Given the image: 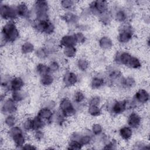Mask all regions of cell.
I'll return each mask as SVG.
<instances>
[{
  "mask_svg": "<svg viewBox=\"0 0 150 150\" xmlns=\"http://www.w3.org/2000/svg\"><path fill=\"white\" fill-rule=\"evenodd\" d=\"M24 86L23 80L21 77H14L9 80V88L12 91H20Z\"/></svg>",
  "mask_w": 150,
  "mask_h": 150,
  "instance_id": "7c38bea8",
  "label": "cell"
},
{
  "mask_svg": "<svg viewBox=\"0 0 150 150\" xmlns=\"http://www.w3.org/2000/svg\"><path fill=\"white\" fill-rule=\"evenodd\" d=\"M112 16L116 21L119 22H124L127 19V15L124 10L118 9L115 10L114 15Z\"/></svg>",
  "mask_w": 150,
  "mask_h": 150,
  "instance_id": "44dd1931",
  "label": "cell"
},
{
  "mask_svg": "<svg viewBox=\"0 0 150 150\" xmlns=\"http://www.w3.org/2000/svg\"><path fill=\"white\" fill-rule=\"evenodd\" d=\"M141 118L140 115L135 112H132L128 117L127 124L132 129L138 128L141 125Z\"/></svg>",
  "mask_w": 150,
  "mask_h": 150,
  "instance_id": "30bf717a",
  "label": "cell"
},
{
  "mask_svg": "<svg viewBox=\"0 0 150 150\" xmlns=\"http://www.w3.org/2000/svg\"><path fill=\"white\" fill-rule=\"evenodd\" d=\"M16 122V118L13 114H8L4 120L5 125L8 128H11L15 125Z\"/></svg>",
  "mask_w": 150,
  "mask_h": 150,
  "instance_id": "f1b7e54d",
  "label": "cell"
},
{
  "mask_svg": "<svg viewBox=\"0 0 150 150\" xmlns=\"http://www.w3.org/2000/svg\"><path fill=\"white\" fill-rule=\"evenodd\" d=\"M90 12L93 14L100 15L108 11V2L103 0L93 1L89 5Z\"/></svg>",
  "mask_w": 150,
  "mask_h": 150,
  "instance_id": "277c9868",
  "label": "cell"
},
{
  "mask_svg": "<svg viewBox=\"0 0 150 150\" xmlns=\"http://www.w3.org/2000/svg\"><path fill=\"white\" fill-rule=\"evenodd\" d=\"M23 128L26 131L32 130V119H26L23 123Z\"/></svg>",
  "mask_w": 150,
  "mask_h": 150,
  "instance_id": "bcb514c9",
  "label": "cell"
},
{
  "mask_svg": "<svg viewBox=\"0 0 150 150\" xmlns=\"http://www.w3.org/2000/svg\"><path fill=\"white\" fill-rule=\"evenodd\" d=\"M135 83V79L131 76H128L125 78H123L122 87L125 88H131Z\"/></svg>",
  "mask_w": 150,
  "mask_h": 150,
  "instance_id": "836d02e7",
  "label": "cell"
},
{
  "mask_svg": "<svg viewBox=\"0 0 150 150\" xmlns=\"http://www.w3.org/2000/svg\"><path fill=\"white\" fill-rule=\"evenodd\" d=\"M87 111L93 117H98L101 114V109L98 105H89Z\"/></svg>",
  "mask_w": 150,
  "mask_h": 150,
  "instance_id": "f546056e",
  "label": "cell"
},
{
  "mask_svg": "<svg viewBox=\"0 0 150 150\" xmlns=\"http://www.w3.org/2000/svg\"><path fill=\"white\" fill-rule=\"evenodd\" d=\"M22 132H23V131L19 127L15 125L11 128H9V130L8 131V136H9V137L11 138L15 135Z\"/></svg>",
  "mask_w": 150,
  "mask_h": 150,
  "instance_id": "60d3db41",
  "label": "cell"
},
{
  "mask_svg": "<svg viewBox=\"0 0 150 150\" xmlns=\"http://www.w3.org/2000/svg\"><path fill=\"white\" fill-rule=\"evenodd\" d=\"M55 105H56V104L53 101H49L47 102V104L45 107H46L52 110L55 107Z\"/></svg>",
  "mask_w": 150,
  "mask_h": 150,
  "instance_id": "f907efd6",
  "label": "cell"
},
{
  "mask_svg": "<svg viewBox=\"0 0 150 150\" xmlns=\"http://www.w3.org/2000/svg\"><path fill=\"white\" fill-rule=\"evenodd\" d=\"M49 68L50 70V73H53V72H56L57 71H58L60 69V65L59 64V63L56 61H52L50 63V64H49Z\"/></svg>",
  "mask_w": 150,
  "mask_h": 150,
  "instance_id": "ee69618b",
  "label": "cell"
},
{
  "mask_svg": "<svg viewBox=\"0 0 150 150\" xmlns=\"http://www.w3.org/2000/svg\"><path fill=\"white\" fill-rule=\"evenodd\" d=\"M60 111L65 117H71L76 113L75 107L71 101L67 97L61 100L59 104Z\"/></svg>",
  "mask_w": 150,
  "mask_h": 150,
  "instance_id": "3957f363",
  "label": "cell"
},
{
  "mask_svg": "<svg viewBox=\"0 0 150 150\" xmlns=\"http://www.w3.org/2000/svg\"><path fill=\"white\" fill-rule=\"evenodd\" d=\"M127 110V100L114 101L110 106V111L115 114H120Z\"/></svg>",
  "mask_w": 150,
  "mask_h": 150,
  "instance_id": "ba28073f",
  "label": "cell"
},
{
  "mask_svg": "<svg viewBox=\"0 0 150 150\" xmlns=\"http://www.w3.org/2000/svg\"><path fill=\"white\" fill-rule=\"evenodd\" d=\"M46 124L39 117L36 116L32 119V130L33 131L42 129Z\"/></svg>",
  "mask_w": 150,
  "mask_h": 150,
  "instance_id": "7402d4cb",
  "label": "cell"
},
{
  "mask_svg": "<svg viewBox=\"0 0 150 150\" xmlns=\"http://www.w3.org/2000/svg\"><path fill=\"white\" fill-rule=\"evenodd\" d=\"M21 148L23 149H36V147L30 144H25Z\"/></svg>",
  "mask_w": 150,
  "mask_h": 150,
  "instance_id": "681fc988",
  "label": "cell"
},
{
  "mask_svg": "<svg viewBox=\"0 0 150 150\" xmlns=\"http://www.w3.org/2000/svg\"><path fill=\"white\" fill-rule=\"evenodd\" d=\"M98 43L99 46L103 50L110 49L113 46V43L111 39L106 36L101 38L98 41Z\"/></svg>",
  "mask_w": 150,
  "mask_h": 150,
  "instance_id": "e0dca14e",
  "label": "cell"
},
{
  "mask_svg": "<svg viewBox=\"0 0 150 150\" xmlns=\"http://www.w3.org/2000/svg\"><path fill=\"white\" fill-rule=\"evenodd\" d=\"M77 44L74 35H67L63 36L60 42L59 45L62 47L68 46H75Z\"/></svg>",
  "mask_w": 150,
  "mask_h": 150,
  "instance_id": "9a60e30c",
  "label": "cell"
},
{
  "mask_svg": "<svg viewBox=\"0 0 150 150\" xmlns=\"http://www.w3.org/2000/svg\"><path fill=\"white\" fill-rule=\"evenodd\" d=\"M78 81V77L77 74L73 72L68 71L63 76V81L66 86H72L77 83Z\"/></svg>",
  "mask_w": 150,
  "mask_h": 150,
  "instance_id": "4fadbf2b",
  "label": "cell"
},
{
  "mask_svg": "<svg viewBox=\"0 0 150 150\" xmlns=\"http://www.w3.org/2000/svg\"><path fill=\"white\" fill-rule=\"evenodd\" d=\"M104 79L103 77L96 76L94 77L90 82V87L93 89H98L104 84Z\"/></svg>",
  "mask_w": 150,
  "mask_h": 150,
  "instance_id": "603a6c76",
  "label": "cell"
},
{
  "mask_svg": "<svg viewBox=\"0 0 150 150\" xmlns=\"http://www.w3.org/2000/svg\"><path fill=\"white\" fill-rule=\"evenodd\" d=\"M133 36V30L131 25H124L120 29L117 39L118 41L122 43L125 44L129 42Z\"/></svg>",
  "mask_w": 150,
  "mask_h": 150,
  "instance_id": "5b68a950",
  "label": "cell"
},
{
  "mask_svg": "<svg viewBox=\"0 0 150 150\" xmlns=\"http://www.w3.org/2000/svg\"><path fill=\"white\" fill-rule=\"evenodd\" d=\"M92 133L95 135H99L103 131V127L100 124H94L91 128Z\"/></svg>",
  "mask_w": 150,
  "mask_h": 150,
  "instance_id": "7bdbcfd3",
  "label": "cell"
},
{
  "mask_svg": "<svg viewBox=\"0 0 150 150\" xmlns=\"http://www.w3.org/2000/svg\"><path fill=\"white\" fill-rule=\"evenodd\" d=\"M11 138L13 141V143L15 146L18 148H21L22 146L25 144L26 138L23 132L15 135L14 136L11 137Z\"/></svg>",
  "mask_w": 150,
  "mask_h": 150,
  "instance_id": "ac0fdd59",
  "label": "cell"
},
{
  "mask_svg": "<svg viewBox=\"0 0 150 150\" xmlns=\"http://www.w3.org/2000/svg\"><path fill=\"white\" fill-rule=\"evenodd\" d=\"M117 146V142L115 140H111L109 142H108L105 146L104 147V149H115V146Z\"/></svg>",
  "mask_w": 150,
  "mask_h": 150,
  "instance_id": "c3c4849f",
  "label": "cell"
},
{
  "mask_svg": "<svg viewBox=\"0 0 150 150\" xmlns=\"http://www.w3.org/2000/svg\"><path fill=\"white\" fill-rule=\"evenodd\" d=\"M54 78L50 73L40 77V83L43 86H49L53 84Z\"/></svg>",
  "mask_w": 150,
  "mask_h": 150,
  "instance_id": "4316f807",
  "label": "cell"
},
{
  "mask_svg": "<svg viewBox=\"0 0 150 150\" xmlns=\"http://www.w3.org/2000/svg\"><path fill=\"white\" fill-rule=\"evenodd\" d=\"M119 134L122 139L128 141L132 137V129L129 126L123 127L120 128L119 131Z\"/></svg>",
  "mask_w": 150,
  "mask_h": 150,
  "instance_id": "d6986e66",
  "label": "cell"
},
{
  "mask_svg": "<svg viewBox=\"0 0 150 150\" xmlns=\"http://www.w3.org/2000/svg\"><path fill=\"white\" fill-rule=\"evenodd\" d=\"M0 15L2 19L7 21H14L18 17L15 6L2 3L0 6Z\"/></svg>",
  "mask_w": 150,
  "mask_h": 150,
  "instance_id": "7a4b0ae2",
  "label": "cell"
},
{
  "mask_svg": "<svg viewBox=\"0 0 150 150\" xmlns=\"http://www.w3.org/2000/svg\"><path fill=\"white\" fill-rule=\"evenodd\" d=\"M62 7L66 10H70L74 5V2L71 0H63L60 2Z\"/></svg>",
  "mask_w": 150,
  "mask_h": 150,
  "instance_id": "f35d334b",
  "label": "cell"
},
{
  "mask_svg": "<svg viewBox=\"0 0 150 150\" xmlns=\"http://www.w3.org/2000/svg\"><path fill=\"white\" fill-rule=\"evenodd\" d=\"M49 21H35L33 23V28L39 33H45L49 23Z\"/></svg>",
  "mask_w": 150,
  "mask_h": 150,
  "instance_id": "2e32d148",
  "label": "cell"
},
{
  "mask_svg": "<svg viewBox=\"0 0 150 150\" xmlns=\"http://www.w3.org/2000/svg\"><path fill=\"white\" fill-rule=\"evenodd\" d=\"M76 64L78 69L82 71H86L89 67L88 62L86 59L83 58H80L78 59Z\"/></svg>",
  "mask_w": 150,
  "mask_h": 150,
  "instance_id": "4dcf8cb0",
  "label": "cell"
},
{
  "mask_svg": "<svg viewBox=\"0 0 150 150\" xmlns=\"http://www.w3.org/2000/svg\"><path fill=\"white\" fill-rule=\"evenodd\" d=\"M132 56L127 52H118L114 56V62L118 64L127 66Z\"/></svg>",
  "mask_w": 150,
  "mask_h": 150,
  "instance_id": "9c48e42d",
  "label": "cell"
},
{
  "mask_svg": "<svg viewBox=\"0 0 150 150\" xmlns=\"http://www.w3.org/2000/svg\"><path fill=\"white\" fill-rule=\"evenodd\" d=\"M35 54L36 56L40 59H44L47 57V55L49 54L47 50L45 49V47H41L39 48L38 50H36Z\"/></svg>",
  "mask_w": 150,
  "mask_h": 150,
  "instance_id": "74e56055",
  "label": "cell"
},
{
  "mask_svg": "<svg viewBox=\"0 0 150 150\" xmlns=\"http://www.w3.org/2000/svg\"><path fill=\"white\" fill-rule=\"evenodd\" d=\"M43 137H44V133L42 131H41V129L35 131L34 138H35L36 140L41 141L42 139H43Z\"/></svg>",
  "mask_w": 150,
  "mask_h": 150,
  "instance_id": "7dc6e473",
  "label": "cell"
},
{
  "mask_svg": "<svg viewBox=\"0 0 150 150\" xmlns=\"http://www.w3.org/2000/svg\"><path fill=\"white\" fill-rule=\"evenodd\" d=\"M74 103L77 104L81 103L85 99V94L81 91H77L73 96Z\"/></svg>",
  "mask_w": 150,
  "mask_h": 150,
  "instance_id": "8d00e7d4",
  "label": "cell"
},
{
  "mask_svg": "<svg viewBox=\"0 0 150 150\" xmlns=\"http://www.w3.org/2000/svg\"><path fill=\"white\" fill-rule=\"evenodd\" d=\"M101 103V98L98 96H93L88 100L89 105H99Z\"/></svg>",
  "mask_w": 150,
  "mask_h": 150,
  "instance_id": "f6af8a7d",
  "label": "cell"
},
{
  "mask_svg": "<svg viewBox=\"0 0 150 150\" xmlns=\"http://www.w3.org/2000/svg\"><path fill=\"white\" fill-rule=\"evenodd\" d=\"M135 101L138 103L145 104L149 98V93L145 89H139L138 90L134 96Z\"/></svg>",
  "mask_w": 150,
  "mask_h": 150,
  "instance_id": "5bb4252c",
  "label": "cell"
},
{
  "mask_svg": "<svg viewBox=\"0 0 150 150\" xmlns=\"http://www.w3.org/2000/svg\"><path fill=\"white\" fill-rule=\"evenodd\" d=\"M99 18H100V21L103 24L108 25L111 22V19H112V13L108 11L100 15H99Z\"/></svg>",
  "mask_w": 150,
  "mask_h": 150,
  "instance_id": "83f0119b",
  "label": "cell"
},
{
  "mask_svg": "<svg viewBox=\"0 0 150 150\" xmlns=\"http://www.w3.org/2000/svg\"><path fill=\"white\" fill-rule=\"evenodd\" d=\"M16 102L14 101L11 98L4 100V102H2L1 104V112L2 113L8 115L13 114L17 110V107Z\"/></svg>",
  "mask_w": 150,
  "mask_h": 150,
  "instance_id": "8992f818",
  "label": "cell"
},
{
  "mask_svg": "<svg viewBox=\"0 0 150 150\" xmlns=\"http://www.w3.org/2000/svg\"><path fill=\"white\" fill-rule=\"evenodd\" d=\"M36 71L40 77L50 73L49 66L43 63H39L36 67Z\"/></svg>",
  "mask_w": 150,
  "mask_h": 150,
  "instance_id": "cb8c5ba5",
  "label": "cell"
},
{
  "mask_svg": "<svg viewBox=\"0 0 150 150\" xmlns=\"http://www.w3.org/2000/svg\"><path fill=\"white\" fill-rule=\"evenodd\" d=\"M19 37V31L14 21H8L1 30V44L3 42L12 43Z\"/></svg>",
  "mask_w": 150,
  "mask_h": 150,
  "instance_id": "6da1fadb",
  "label": "cell"
},
{
  "mask_svg": "<svg viewBox=\"0 0 150 150\" xmlns=\"http://www.w3.org/2000/svg\"><path fill=\"white\" fill-rule=\"evenodd\" d=\"M63 19L69 24H74L78 21V16L71 11L67 12L62 16Z\"/></svg>",
  "mask_w": 150,
  "mask_h": 150,
  "instance_id": "ffe728a7",
  "label": "cell"
},
{
  "mask_svg": "<svg viewBox=\"0 0 150 150\" xmlns=\"http://www.w3.org/2000/svg\"><path fill=\"white\" fill-rule=\"evenodd\" d=\"M35 49L34 45L29 42H26L23 43L21 47V52L23 54H29L33 52Z\"/></svg>",
  "mask_w": 150,
  "mask_h": 150,
  "instance_id": "484cf974",
  "label": "cell"
},
{
  "mask_svg": "<svg viewBox=\"0 0 150 150\" xmlns=\"http://www.w3.org/2000/svg\"><path fill=\"white\" fill-rule=\"evenodd\" d=\"M25 94L23 93V92H22L21 90L12 91L11 98L16 103L22 101L25 98Z\"/></svg>",
  "mask_w": 150,
  "mask_h": 150,
  "instance_id": "d6a6232c",
  "label": "cell"
},
{
  "mask_svg": "<svg viewBox=\"0 0 150 150\" xmlns=\"http://www.w3.org/2000/svg\"><path fill=\"white\" fill-rule=\"evenodd\" d=\"M108 75L111 80L116 81L121 77V72L119 70L112 69L109 71Z\"/></svg>",
  "mask_w": 150,
  "mask_h": 150,
  "instance_id": "d590c367",
  "label": "cell"
},
{
  "mask_svg": "<svg viewBox=\"0 0 150 150\" xmlns=\"http://www.w3.org/2000/svg\"><path fill=\"white\" fill-rule=\"evenodd\" d=\"M127 66L131 69H137L141 67V63L137 57L132 56L127 64Z\"/></svg>",
  "mask_w": 150,
  "mask_h": 150,
  "instance_id": "1f68e13d",
  "label": "cell"
},
{
  "mask_svg": "<svg viewBox=\"0 0 150 150\" xmlns=\"http://www.w3.org/2000/svg\"><path fill=\"white\" fill-rule=\"evenodd\" d=\"M63 54L66 57L72 58L74 57L77 53V49L75 46H68L63 47Z\"/></svg>",
  "mask_w": 150,
  "mask_h": 150,
  "instance_id": "d4e9b609",
  "label": "cell"
},
{
  "mask_svg": "<svg viewBox=\"0 0 150 150\" xmlns=\"http://www.w3.org/2000/svg\"><path fill=\"white\" fill-rule=\"evenodd\" d=\"M91 140H92L91 136L89 134H85V135L80 134L79 138L78 139L79 142L83 146L87 145L90 144V142H91Z\"/></svg>",
  "mask_w": 150,
  "mask_h": 150,
  "instance_id": "e575fe53",
  "label": "cell"
},
{
  "mask_svg": "<svg viewBox=\"0 0 150 150\" xmlns=\"http://www.w3.org/2000/svg\"><path fill=\"white\" fill-rule=\"evenodd\" d=\"M76 39V42L77 43H84L86 40V38L85 36V35L80 32H76V33L73 34Z\"/></svg>",
  "mask_w": 150,
  "mask_h": 150,
  "instance_id": "ab89813d",
  "label": "cell"
},
{
  "mask_svg": "<svg viewBox=\"0 0 150 150\" xmlns=\"http://www.w3.org/2000/svg\"><path fill=\"white\" fill-rule=\"evenodd\" d=\"M16 11L18 17L29 19L30 11L28 5L23 2L19 3L16 6Z\"/></svg>",
  "mask_w": 150,
  "mask_h": 150,
  "instance_id": "8fae6325",
  "label": "cell"
},
{
  "mask_svg": "<svg viewBox=\"0 0 150 150\" xmlns=\"http://www.w3.org/2000/svg\"><path fill=\"white\" fill-rule=\"evenodd\" d=\"M83 145L77 140H71L68 145L67 149H79L82 148Z\"/></svg>",
  "mask_w": 150,
  "mask_h": 150,
  "instance_id": "b9f144b4",
  "label": "cell"
},
{
  "mask_svg": "<svg viewBox=\"0 0 150 150\" xmlns=\"http://www.w3.org/2000/svg\"><path fill=\"white\" fill-rule=\"evenodd\" d=\"M37 116L42 120L46 124H49L53 120V114L51 109L46 107H44L39 110Z\"/></svg>",
  "mask_w": 150,
  "mask_h": 150,
  "instance_id": "52a82bcc",
  "label": "cell"
}]
</instances>
